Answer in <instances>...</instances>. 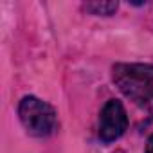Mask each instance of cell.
Instances as JSON below:
<instances>
[{
    "mask_svg": "<svg viewBox=\"0 0 153 153\" xmlns=\"http://www.w3.org/2000/svg\"><path fill=\"white\" fill-rule=\"evenodd\" d=\"M112 79L117 88L135 105H153V65L117 63L112 68Z\"/></svg>",
    "mask_w": 153,
    "mask_h": 153,
    "instance_id": "6da1fadb",
    "label": "cell"
},
{
    "mask_svg": "<svg viewBox=\"0 0 153 153\" xmlns=\"http://www.w3.org/2000/svg\"><path fill=\"white\" fill-rule=\"evenodd\" d=\"M146 153H153V135L148 139V142H146Z\"/></svg>",
    "mask_w": 153,
    "mask_h": 153,
    "instance_id": "5b68a950",
    "label": "cell"
},
{
    "mask_svg": "<svg viewBox=\"0 0 153 153\" xmlns=\"http://www.w3.org/2000/svg\"><path fill=\"white\" fill-rule=\"evenodd\" d=\"M128 128V115L121 101L110 99L99 115V139L103 142H112L119 139Z\"/></svg>",
    "mask_w": 153,
    "mask_h": 153,
    "instance_id": "3957f363",
    "label": "cell"
},
{
    "mask_svg": "<svg viewBox=\"0 0 153 153\" xmlns=\"http://www.w3.org/2000/svg\"><path fill=\"white\" fill-rule=\"evenodd\" d=\"M117 7H119L117 2H88V4H85V9L97 16H110L117 11Z\"/></svg>",
    "mask_w": 153,
    "mask_h": 153,
    "instance_id": "277c9868",
    "label": "cell"
},
{
    "mask_svg": "<svg viewBox=\"0 0 153 153\" xmlns=\"http://www.w3.org/2000/svg\"><path fill=\"white\" fill-rule=\"evenodd\" d=\"M18 117L24 128L34 137H47L56 130V112L45 101L25 96L18 105Z\"/></svg>",
    "mask_w": 153,
    "mask_h": 153,
    "instance_id": "7a4b0ae2",
    "label": "cell"
}]
</instances>
